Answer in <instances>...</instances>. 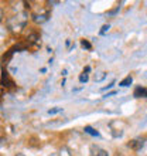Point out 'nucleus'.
<instances>
[{
	"label": "nucleus",
	"instance_id": "f257e3e1",
	"mask_svg": "<svg viewBox=\"0 0 147 156\" xmlns=\"http://www.w3.org/2000/svg\"><path fill=\"white\" fill-rule=\"evenodd\" d=\"M135 98H147V88L144 87H136L135 92H133Z\"/></svg>",
	"mask_w": 147,
	"mask_h": 156
},
{
	"label": "nucleus",
	"instance_id": "f03ea898",
	"mask_svg": "<svg viewBox=\"0 0 147 156\" xmlns=\"http://www.w3.org/2000/svg\"><path fill=\"white\" fill-rule=\"evenodd\" d=\"M50 14L48 13H41V14H33V20L36 21V23H38V24H43V23H45V21L50 19Z\"/></svg>",
	"mask_w": 147,
	"mask_h": 156
},
{
	"label": "nucleus",
	"instance_id": "7ed1b4c3",
	"mask_svg": "<svg viewBox=\"0 0 147 156\" xmlns=\"http://www.w3.org/2000/svg\"><path fill=\"white\" fill-rule=\"evenodd\" d=\"M84 131H85V133H88V135H91V136H95V138H99V136H101V133L92 126H85Z\"/></svg>",
	"mask_w": 147,
	"mask_h": 156
},
{
	"label": "nucleus",
	"instance_id": "20e7f679",
	"mask_svg": "<svg viewBox=\"0 0 147 156\" xmlns=\"http://www.w3.org/2000/svg\"><path fill=\"white\" fill-rule=\"evenodd\" d=\"M143 145H144V140L143 139H135L133 142H130V144H129V146H132L133 149H136V151H137V149H140Z\"/></svg>",
	"mask_w": 147,
	"mask_h": 156
},
{
	"label": "nucleus",
	"instance_id": "39448f33",
	"mask_svg": "<svg viewBox=\"0 0 147 156\" xmlns=\"http://www.w3.org/2000/svg\"><path fill=\"white\" fill-rule=\"evenodd\" d=\"M132 82H133V78L129 75V77H126L125 80H122V81L119 82V85H120V87H129Z\"/></svg>",
	"mask_w": 147,
	"mask_h": 156
},
{
	"label": "nucleus",
	"instance_id": "423d86ee",
	"mask_svg": "<svg viewBox=\"0 0 147 156\" xmlns=\"http://www.w3.org/2000/svg\"><path fill=\"white\" fill-rule=\"evenodd\" d=\"M88 80H89V75L86 74V73H82V74L79 75V82H82V84H84V82H86Z\"/></svg>",
	"mask_w": 147,
	"mask_h": 156
},
{
	"label": "nucleus",
	"instance_id": "0eeeda50",
	"mask_svg": "<svg viewBox=\"0 0 147 156\" xmlns=\"http://www.w3.org/2000/svg\"><path fill=\"white\" fill-rule=\"evenodd\" d=\"M81 45L84 47V48H86V50H91V48H92V45H91V43L88 40H82L81 41Z\"/></svg>",
	"mask_w": 147,
	"mask_h": 156
},
{
	"label": "nucleus",
	"instance_id": "6e6552de",
	"mask_svg": "<svg viewBox=\"0 0 147 156\" xmlns=\"http://www.w3.org/2000/svg\"><path fill=\"white\" fill-rule=\"evenodd\" d=\"M96 152L98 153H92V156H108V152L106 151H102V149H98Z\"/></svg>",
	"mask_w": 147,
	"mask_h": 156
},
{
	"label": "nucleus",
	"instance_id": "1a4fd4ad",
	"mask_svg": "<svg viewBox=\"0 0 147 156\" xmlns=\"http://www.w3.org/2000/svg\"><path fill=\"white\" fill-rule=\"evenodd\" d=\"M60 156H71L70 151H68V148H62L61 151H60Z\"/></svg>",
	"mask_w": 147,
	"mask_h": 156
},
{
	"label": "nucleus",
	"instance_id": "9d476101",
	"mask_svg": "<svg viewBox=\"0 0 147 156\" xmlns=\"http://www.w3.org/2000/svg\"><path fill=\"white\" fill-rule=\"evenodd\" d=\"M99 74H101V75H98V77H95V81H96V82H99V81H102L103 78L106 77V73H99Z\"/></svg>",
	"mask_w": 147,
	"mask_h": 156
},
{
	"label": "nucleus",
	"instance_id": "9b49d317",
	"mask_svg": "<svg viewBox=\"0 0 147 156\" xmlns=\"http://www.w3.org/2000/svg\"><path fill=\"white\" fill-rule=\"evenodd\" d=\"M62 111V108H54V109H50V111H48V114H50V115H53V114H58V112H61Z\"/></svg>",
	"mask_w": 147,
	"mask_h": 156
},
{
	"label": "nucleus",
	"instance_id": "f8f14e48",
	"mask_svg": "<svg viewBox=\"0 0 147 156\" xmlns=\"http://www.w3.org/2000/svg\"><path fill=\"white\" fill-rule=\"evenodd\" d=\"M113 85H115V81H112V82H110V84H109V85H108V87H103V88H102V90H101V91L110 90V88H113Z\"/></svg>",
	"mask_w": 147,
	"mask_h": 156
},
{
	"label": "nucleus",
	"instance_id": "ddd939ff",
	"mask_svg": "<svg viewBox=\"0 0 147 156\" xmlns=\"http://www.w3.org/2000/svg\"><path fill=\"white\" fill-rule=\"evenodd\" d=\"M108 30H109V24H105V26L102 27V30H101V34H105Z\"/></svg>",
	"mask_w": 147,
	"mask_h": 156
},
{
	"label": "nucleus",
	"instance_id": "4468645a",
	"mask_svg": "<svg viewBox=\"0 0 147 156\" xmlns=\"http://www.w3.org/2000/svg\"><path fill=\"white\" fill-rule=\"evenodd\" d=\"M16 156H26V155H23V153H17Z\"/></svg>",
	"mask_w": 147,
	"mask_h": 156
}]
</instances>
